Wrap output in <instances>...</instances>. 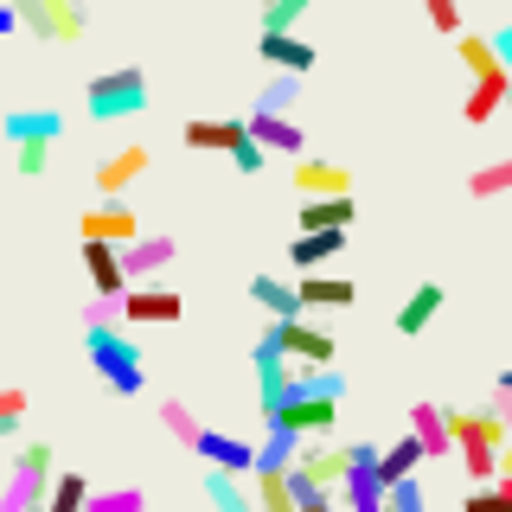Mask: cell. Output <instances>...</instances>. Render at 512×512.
Here are the masks:
<instances>
[{"mask_svg":"<svg viewBox=\"0 0 512 512\" xmlns=\"http://www.w3.org/2000/svg\"><path fill=\"white\" fill-rule=\"evenodd\" d=\"M77 231H84V237H103V244H135V237H141V218H135V205H128V199H103V205H90V212H84V224H77Z\"/></svg>","mask_w":512,"mask_h":512,"instance_id":"30bf717a","label":"cell"},{"mask_svg":"<svg viewBox=\"0 0 512 512\" xmlns=\"http://www.w3.org/2000/svg\"><path fill=\"white\" fill-rule=\"evenodd\" d=\"M84 109H90L96 122H128V116H141V109H148V77H141V64H122V71L90 77Z\"/></svg>","mask_w":512,"mask_h":512,"instance_id":"3957f363","label":"cell"},{"mask_svg":"<svg viewBox=\"0 0 512 512\" xmlns=\"http://www.w3.org/2000/svg\"><path fill=\"white\" fill-rule=\"evenodd\" d=\"M205 493H212L218 512H256V500L244 493V474H231V468H212V474H205Z\"/></svg>","mask_w":512,"mask_h":512,"instance_id":"83f0119b","label":"cell"},{"mask_svg":"<svg viewBox=\"0 0 512 512\" xmlns=\"http://www.w3.org/2000/svg\"><path fill=\"white\" fill-rule=\"evenodd\" d=\"M173 237H135V244H122V269H128V282H154L160 269L173 263Z\"/></svg>","mask_w":512,"mask_h":512,"instance_id":"d6986e66","label":"cell"},{"mask_svg":"<svg viewBox=\"0 0 512 512\" xmlns=\"http://www.w3.org/2000/svg\"><path fill=\"white\" fill-rule=\"evenodd\" d=\"M269 340H276L295 365H333V359H340V340H333L327 327H314L308 314H295V320H269Z\"/></svg>","mask_w":512,"mask_h":512,"instance_id":"52a82bcc","label":"cell"},{"mask_svg":"<svg viewBox=\"0 0 512 512\" xmlns=\"http://www.w3.org/2000/svg\"><path fill=\"white\" fill-rule=\"evenodd\" d=\"M423 13H429V26H436V32L461 39V0H423Z\"/></svg>","mask_w":512,"mask_h":512,"instance_id":"f35d334b","label":"cell"},{"mask_svg":"<svg viewBox=\"0 0 512 512\" xmlns=\"http://www.w3.org/2000/svg\"><path fill=\"white\" fill-rule=\"evenodd\" d=\"M116 320H122V295H96L84 308V327H116Z\"/></svg>","mask_w":512,"mask_h":512,"instance_id":"b9f144b4","label":"cell"},{"mask_svg":"<svg viewBox=\"0 0 512 512\" xmlns=\"http://www.w3.org/2000/svg\"><path fill=\"white\" fill-rule=\"evenodd\" d=\"M192 455L205 461V468H231V474H256V448L237 442V436H218V429H205L199 442H192Z\"/></svg>","mask_w":512,"mask_h":512,"instance_id":"2e32d148","label":"cell"},{"mask_svg":"<svg viewBox=\"0 0 512 512\" xmlns=\"http://www.w3.org/2000/svg\"><path fill=\"white\" fill-rule=\"evenodd\" d=\"M295 295H301V314L352 308V301H359V282H346V276H320V269H308V276L295 282Z\"/></svg>","mask_w":512,"mask_h":512,"instance_id":"5bb4252c","label":"cell"},{"mask_svg":"<svg viewBox=\"0 0 512 512\" xmlns=\"http://www.w3.org/2000/svg\"><path fill=\"white\" fill-rule=\"evenodd\" d=\"M13 167H20L26 180L52 173V141H13Z\"/></svg>","mask_w":512,"mask_h":512,"instance_id":"e575fe53","label":"cell"},{"mask_svg":"<svg viewBox=\"0 0 512 512\" xmlns=\"http://www.w3.org/2000/svg\"><path fill=\"white\" fill-rule=\"evenodd\" d=\"M295 96H301V77H295V71H282L276 84H263L256 109H276V116H288V109H295Z\"/></svg>","mask_w":512,"mask_h":512,"instance_id":"836d02e7","label":"cell"},{"mask_svg":"<svg viewBox=\"0 0 512 512\" xmlns=\"http://www.w3.org/2000/svg\"><path fill=\"white\" fill-rule=\"evenodd\" d=\"M500 391H506V397H512V365H506V372H500Z\"/></svg>","mask_w":512,"mask_h":512,"instance_id":"bcb514c9","label":"cell"},{"mask_svg":"<svg viewBox=\"0 0 512 512\" xmlns=\"http://www.w3.org/2000/svg\"><path fill=\"white\" fill-rule=\"evenodd\" d=\"M52 474H58V455H52V442H26V448H20V461H13V480H7V493H0V512H45Z\"/></svg>","mask_w":512,"mask_h":512,"instance_id":"277c9868","label":"cell"},{"mask_svg":"<svg viewBox=\"0 0 512 512\" xmlns=\"http://www.w3.org/2000/svg\"><path fill=\"white\" fill-rule=\"evenodd\" d=\"M84 512H148V493L141 487H116V493H90Z\"/></svg>","mask_w":512,"mask_h":512,"instance_id":"d590c367","label":"cell"},{"mask_svg":"<svg viewBox=\"0 0 512 512\" xmlns=\"http://www.w3.org/2000/svg\"><path fill=\"white\" fill-rule=\"evenodd\" d=\"M263 160H269V148H263L256 135H244V141L231 148V167H237V173H263Z\"/></svg>","mask_w":512,"mask_h":512,"instance_id":"ab89813d","label":"cell"},{"mask_svg":"<svg viewBox=\"0 0 512 512\" xmlns=\"http://www.w3.org/2000/svg\"><path fill=\"white\" fill-rule=\"evenodd\" d=\"M250 135L263 141L269 154H295V160L308 154V135H301V128L288 122V116H276V109H250Z\"/></svg>","mask_w":512,"mask_h":512,"instance_id":"e0dca14e","label":"cell"},{"mask_svg":"<svg viewBox=\"0 0 512 512\" xmlns=\"http://www.w3.org/2000/svg\"><path fill=\"white\" fill-rule=\"evenodd\" d=\"M384 512H429V500H423V480H397L391 493H384Z\"/></svg>","mask_w":512,"mask_h":512,"instance_id":"74e56055","label":"cell"},{"mask_svg":"<svg viewBox=\"0 0 512 512\" xmlns=\"http://www.w3.org/2000/svg\"><path fill=\"white\" fill-rule=\"evenodd\" d=\"M20 26L45 45H77L90 26V7L84 0H20Z\"/></svg>","mask_w":512,"mask_h":512,"instance_id":"5b68a950","label":"cell"},{"mask_svg":"<svg viewBox=\"0 0 512 512\" xmlns=\"http://www.w3.org/2000/svg\"><path fill=\"white\" fill-rule=\"evenodd\" d=\"M20 26V0H0V32H13Z\"/></svg>","mask_w":512,"mask_h":512,"instance_id":"f6af8a7d","label":"cell"},{"mask_svg":"<svg viewBox=\"0 0 512 512\" xmlns=\"http://www.w3.org/2000/svg\"><path fill=\"white\" fill-rule=\"evenodd\" d=\"M455 52H461V64L474 71V90H468V103H461V122H468V128H487V122L512 103V71L500 64V52H493L487 32H461Z\"/></svg>","mask_w":512,"mask_h":512,"instance_id":"6da1fadb","label":"cell"},{"mask_svg":"<svg viewBox=\"0 0 512 512\" xmlns=\"http://www.w3.org/2000/svg\"><path fill=\"white\" fill-rule=\"evenodd\" d=\"M84 352H90V365H96V378L109 384L116 397H135L141 391V346L135 340H122L116 327H84Z\"/></svg>","mask_w":512,"mask_h":512,"instance_id":"7a4b0ae2","label":"cell"},{"mask_svg":"<svg viewBox=\"0 0 512 512\" xmlns=\"http://www.w3.org/2000/svg\"><path fill=\"white\" fill-rule=\"evenodd\" d=\"M487 39H493V52H500V64H506V71H512V26H500V32H487ZM512 109V103H506Z\"/></svg>","mask_w":512,"mask_h":512,"instance_id":"7bdbcfd3","label":"cell"},{"mask_svg":"<svg viewBox=\"0 0 512 512\" xmlns=\"http://www.w3.org/2000/svg\"><path fill=\"white\" fill-rule=\"evenodd\" d=\"M359 205L352 192H327V199H301V231H352Z\"/></svg>","mask_w":512,"mask_h":512,"instance_id":"ffe728a7","label":"cell"},{"mask_svg":"<svg viewBox=\"0 0 512 512\" xmlns=\"http://www.w3.org/2000/svg\"><path fill=\"white\" fill-rule=\"evenodd\" d=\"M84 506H90V480L77 474V468L52 474V493H45V512H84Z\"/></svg>","mask_w":512,"mask_h":512,"instance_id":"f1b7e54d","label":"cell"},{"mask_svg":"<svg viewBox=\"0 0 512 512\" xmlns=\"http://www.w3.org/2000/svg\"><path fill=\"white\" fill-rule=\"evenodd\" d=\"M461 512H512V487H506V480H493V487H468Z\"/></svg>","mask_w":512,"mask_h":512,"instance_id":"8d00e7d4","label":"cell"},{"mask_svg":"<svg viewBox=\"0 0 512 512\" xmlns=\"http://www.w3.org/2000/svg\"><path fill=\"white\" fill-rule=\"evenodd\" d=\"M256 512H263V506H256Z\"/></svg>","mask_w":512,"mask_h":512,"instance_id":"681fc988","label":"cell"},{"mask_svg":"<svg viewBox=\"0 0 512 512\" xmlns=\"http://www.w3.org/2000/svg\"><path fill=\"white\" fill-rule=\"evenodd\" d=\"M256 58H263V64H276V71L308 77L320 52H314V39H301V32H256Z\"/></svg>","mask_w":512,"mask_h":512,"instance_id":"8fae6325","label":"cell"},{"mask_svg":"<svg viewBox=\"0 0 512 512\" xmlns=\"http://www.w3.org/2000/svg\"><path fill=\"white\" fill-rule=\"evenodd\" d=\"M20 416H26V391H0V442H13Z\"/></svg>","mask_w":512,"mask_h":512,"instance_id":"60d3db41","label":"cell"},{"mask_svg":"<svg viewBox=\"0 0 512 512\" xmlns=\"http://www.w3.org/2000/svg\"><path fill=\"white\" fill-rule=\"evenodd\" d=\"M410 436L423 442V455H455V436H448V410L442 404H410Z\"/></svg>","mask_w":512,"mask_h":512,"instance_id":"44dd1931","label":"cell"},{"mask_svg":"<svg viewBox=\"0 0 512 512\" xmlns=\"http://www.w3.org/2000/svg\"><path fill=\"white\" fill-rule=\"evenodd\" d=\"M256 506L263 512H301V493H295V480H288V468L256 474Z\"/></svg>","mask_w":512,"mask_h":512,"instance_id":"4316f807","label":"cell"},{"mask_svg":"<svg viewBox=\"0 0 512 512\" xmlns=\"http://www.w3.org/2000/svg\"><path fill=\"white\" fill-rule=\"evenodd\" d=\"M276 429H295L301 442L308 436H333V423H340V397H327V391H308V397H288V404L276 410H263Z\"/></svg>","mask_w":512,"mask_h":512,"instance_id":"ba28073f","label":"cell"},{"mask_svg":"<svg viewBox=\"0 0 512 512\" xmlns=\"http://www.w3.org/2000/svg\"><path fill=\"white\" fill-rule=\"evenodd\" d=\"M384 474H378V442H352V468L346 480L333 487V500H340L346 512H384Z\"/></svg>","mask_w":512,"mask_h":512,"instance_id":"8992f818","label":"cell"},{"mask_svg":"<svg viewBox=\"0 0 512 512\" xmlns=\"http://www.w3.org/2000/svg\"><path fill=\"white\" fill-rule=\"evenodd\" d=\"M84 276L96 295H128V269H122V250L103 244V237H84Z\"/></svg>","mask_w":512,"mask_h":512,"instance_id":"4fadbf2b","label":"cell"},{"mask_svg":"<svg viewBox=\"0 0 512 512\" xmlns=\"http://www.w3.org/2000/svg\"><path fill=\"white\" fill-rule=\"evenodd\" d=\"M416 461H429V455H423V442H416V436H397L391 448H378V474H384V487H397V480H410V474H416Z\"/></svg>","mask_w":512,"mask_h":512,"instance_id":"484cf974","label":"cell"},{"mask_svg":"<svg viewBox=\"0 0 512 512\" xmlns=\"http://www.w3.org/2000/svg\"><path fill=\"white\" fill-rule=\"evenodd\" d=\"M295 186H301V199H327V192H352V173L340 167V160L301 154V160H295Z\"/></svg>","mask_w":512,"mask_h":512,"instance_id":"ac0fdd59","label":"cell"},{"mask_svg":"<svg viewBox=\"0 0 512 512\" xmlns=\"http://www.w3.org/2000/svg\"><path fill=\"white\" fill-rule=\"evenodd\" d=\"M468 192L474 199H500V192H512V154L506 160H487V167L468 173Z\"/></svg>","mask_w":512,"mask_h":512,"instance_id":"4dcf8cb0","label":"cell"},{"mask_svg":"<svg viewBox=\"0 0 512 512\" xmlns=\"http://www.w3.org/2000/svg\"><path fill=\"white\" fill-rule=\"evenodd\" d=\"M340 250H346V231H301L295 244H288V263L308 276V269H327Z\"/></svg>","mask_w":512,"mask_h":512,"instance_id":"7402d4cb","label":"cell"},{"mask_svg":"<svg viewBox=\"0 0 512 512\" xmlns=\"http://www.w3.org/2000/svg\"><path fill=\"white\" fill-rule=\"evenodd\" d=\"M141 173H148V148H141V141H128L122 154H109L103 167H96V192H103V199H122Z\"/></svg>","mask_w":512,"mask_h":512,"instance_id":"9a60e30c","label":"cell"},{"mask_svg":"<svg viewBox=\"0 0 512 512\" xmlns=\"http://www.w3.org/2000/svg\"><path fill=\"white\" fill-rule=\"evenodd\" d=\"M160 429H167L173 442H186V448L205 436V423H199V416H192L186 404H160Z\"/></svg>","mask_w":512,"mask_h":512,"instance_id":"1f68e13d","label":"cell"},{"mask_svg":"<svg viewBox=\"0 0 512 512\" xmlns=\"http://www.w3.org/2000/svg\"><path fill=\"white\" fill-rule=\"evenodd\" d=\"M244 135H250V122H231V116H192L180 128V141H186V148H199V154H231Z\"/></svg>","mask_w":512,"mask_h":512,"instance_id":"7c38bea8","label":"cell"},{"mask_svg":"<svg viewBox=\"0 0 512 512\" xmlns=\"http://www.w3.org/2000/svg\"><path fill=\"white\" fill-rule=\"evenodd\" d=\"M256 7H269V0H256Z\"/></svg>","mask_w":512,"mask_h":512,"instance_id":"7dc6e473","label":"cell"},{"mask_svg":"<svg viewBox=\"0 0 512 512\" xmlns=\"http://www.w3.org/2000/svg\"><path fill=\"white\" fill-rule=\"evenodd\" d=\"M295 455H301V436L269 423V442L256 448V474H263V468H295Z\"/></svg>","mask_w":512,"mask_h":512,"instance_id":"f546056e","label":"cell"},{"mask_svg":"<svg viewBox=\"0 0 512 512\" xmlns=\"http://www.w3.org/2000/svg\"><path fill=\"white\" fill-rule=\"evenodd\" d=\"M64 109H7V141H58Z\"/></svg>","mask_w":512,"mask_h":512,"instance_id":"cb8c5ba5","label":"cell"},{"mask_svg":"<svg viewBox=\"0 0 512 512\" xmlns=\"http://www.w3.org/2000/svg\"><path fill=\"white\" fill-rule=\"evenodd\" d=\"M301 512H333V493H327V487L308 493V500H301Z\"/></svg>","mask_w":512,"mask_h":512,"instance_id":"ee69618b","label":"cell"},{"mask_svg":"<svg viewBox=\"0 0 512 512\" xmlns=\"http://www.w3.org/2000/svg\"><path fill=\"white\" fill-rule=\"evenodd\" d=\"M250 301H256V308H263L269 320H295V314H301V295H295V282L269 276V269L250 282Z\"/></svg>","mask_w":512,"mask_h":512,"instance_id":"d4e9b609","label":"cell"},{"mask_svg":"<svg viewBox=\"0 0 512 512\" xmlns=\"http://www.w3.org/2000/svg\"><path fill=\"white\" fill-rule=\"evenodd\" d=\"M442 301H448V288H442V282H423V288H410V301L397 308V333H404V340H416V333H423L429 320L442 314Z\"/></svg>","mask_w":512,"mask_h":512,"instance_id":"603a6c76","label":"cell"},{"mask_svg":"<svg viewBox=\"0 0 512 512\" xmlns=\"http://www.w3.org/2000/svg\"><path fill=\"white\" fill-rule=\"evenodd\" d=\"M506 487H512V474H506Z\"/></svg>","mask_w":512,"mask_h":512,"instance_id":"c3c4849f","label":"cell"},{"mask_svg":"<svg viewBox=\"0 0 512 512\" xmlns=\"http://www.w3.org/2000/svg\"><path fill=\"white\" fill-rule=\"evenodd\" d=\"M180 314H186V301L167 282H141L122 295V320H135V327H173Z\"/></svg>","mask_w":512,"mask_h":512,"instance_id":"9c48e42d","label":"cell"},{"mask_svg":"<svg viewBox=\"0 0 512 512\" xmlns=\"http://www.w3.org/2000/svg\"><path fill=\"white\" fill-rule=\"evenodd\" d=\"M308 7H314V0H269V7H263V32H295L301 20H308Z\"/></svg>","mask_w":512,"mask_h":512,"instance_id":"d6a6232c","label":"cell"}]
</instances>
